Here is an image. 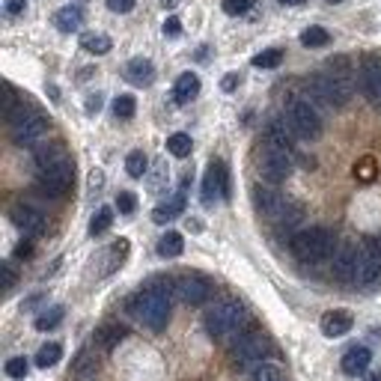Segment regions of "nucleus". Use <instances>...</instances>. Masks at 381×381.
Wrapping results in <instances>:
<instances>
[{
	"label": "nucleus",
	"instance_id": "obj_19",
	"mask_svg": "<svg viewBox=\"0 0 381 381\" xmlns=\"http://www.w3.org/2000/svg\"><path fill=\"white\" fill-rule=\"evenodd\" d=\"M265 134H268V143H274V146H280V149H286V152L295 155V132H292V125L280 123V119H272Z\"/></svg>",
	"mask_w": 381,
	"mask_h": 381
},
{
	"label": "nucleus",
	"instance_id": "obj_18",
	"mask_svg": "<svg viewBox=\"0 0 381 381\" xmlns=\"http://www.w3.org/2000/svg\"><path fill=\"white\" fill-rule=\"evenodd\" d=\"M369 364H373V352H369L366 346H355L343 355V373L346 375H364L369 369Z\"/></svg>",
	"mask_w": 381,
	"mask_h": 381
},
{
	"label": "nucleus",
	"instance_id": "obj_36",
	"mask_svg": "<svg viewBox=\"0 0 381 381\" xmlns=\"http://www.w3.org/2000/svg\"><path fill=\"white\" fill-rule=\"evenodd\" d=\"M134 110H137L134 96H116V98H114V114H116V119H132Z\"/></svg>",
	"mask_w": 381,
	"mask_h": 381
},
{
	"label": "nucleus",
	"instance_id": "obj_52",
	"mask_svg": "<svg viewBox=\"0 0 381 381\" xmlns=\"http://www.w3.org/2000/svg\"><path fill=\"white\" fill-rule=\"evenodd\" d=\"M366 381H381V369H378V373H373V375H369Z\"/></svg>",
	"mask_w": 381,
	"mask_h": 381
},
{
	"label": "nucleus",
	"instance_id": "obj_4",
	"mask_svg": "<svg viewBox=\"0 0 381 381\" xmlns=\"http://www.w3.org/2000/svg\"><path fill=\"white\" fill-rule=\"evenodd\" d=\"M289 125L301 140H319L322 137V116L310 98H292L289 102Z\"/></svg>",
	"mask_w": 381,
	"mask_h": 381
},
{
	"label": "nucleus",
	"instance_id": "obj_27",
	"mask_svg": "<svg viewBox=\"0 0 381 381\" xmlns=\"http://www.w3.org/2000/svg\"><path fill=\"white\" fill-rule=\"evenodd\" d=\"M60 357H63V346H60V343H45L36 352V366L39 369H48V366L60 364Z\"/></svg>",
	"mask_w": 381,
	"mask_h": 381
},
{
	"label": "nucleus",
	"instance_id": "obj_38",
	"mask_svg": "<svg viewBox=\"0 0 381 381\" xmlns=\"http://www.w3.org/2000/svg\"><path fill=\"white\" fill-rule=\"evenodd\" d=\"M254 6H256V0H224L227 15H247Z\"/></svg>",
	"mask_w": 381,
	"mask_h": 381
},
{
	"label": "nucleus",
	"instance_id": "obj_5",
	"mask_svg": "<svg viewBox=\"0 0 381 381\" xmlns=\"http://www.w3.org/2000/svg\"><path fill=\"white\" fill-rule=\"evenodd\" d=\"M9 125H12V140L18 146L36 143V140L48 132V119L42 114H36V110H30L27 105H21L9 116Z\"/></svg>",
	"mask_w": 381,
	"mask_h": 381
},
{
	"label": "nucleus",
	"instance_id": "obj_26",
	"mask_svg": "<svg viewBox=\"0 0 381 381\" xmlns=\"http://www.w3.org/2000/svg\"><path fill=\"white\" fill-rule=\"evenodd\" d=\"M81 48L87 54H107L114 48V42L105 33H81Z\"/></svg>",
	"mask_w": 381,
	"mask_h": 381
},
{
	"label": "nucleus",
	"instance_id": "obj_48",
	"mask_svg": "<svg viewBox=\"0 0 381 381\" xmlns=\"http://www.w3.org/2000/svg\"><path fill=\"white\" fill-rule=\"evenodd\" d=\"M24 6H27V0H6V12H9V15L24 12Z\"/></svg>",
	"mask_w": 381,
	"mask_h": 381
},
{
	"label": "nucleus",
	"instance_id": "obj_29",
	"mask_svg": "<svg viewBox=\"0 0 381 381\" xmlns=\"http://www.w3.org/2000/svg\"><path fill=\"white\" fill-rule=\"evenodd\" d=\"M110 224H114V209L110 206H102L98 212L93 215V220H89V236H102L110 229Z\"/></svg>",
	"mask_w": 381,
	"mask_h": 381
},
{
	"label": "nucleus",
	"instance_id": "obj_37",
	"mask_svg": "<svg viewBox=\"0 0 381 381\" xmlns=\"http://www.w3.org/2000/svg\"><path fill=\"white\" fill-rule=\"evenodd\" d=\"M3 369H6V375H9V378H27L30 364H27V357H9Z\"/></svg>",
	"mask_w": 381,
	"mask_h": 381
},
{
	"label": "nucleus",
	"instance_id": "obj_43",
	"mask_svg": "<svg viewBox=\"0 0 381 381\" xmlns=\"http://www.w3.org/2000/svg\"><path fill=\"white\" fill-rule=\"evenodd\" d=\"M0 272H3V289H6V292H12V289H15V283H18V274H15V268L9 265V263H3V265H0Z\"/></svg>",
	"mask_w": 381,
	"mask_h": 381
},
{
	"label": "nucleus",
	"instance_id": "obj_17",
	"mask_svg": "<svg viewBox=\"0 0 381 381\" xmlns=\"http://www.w3.org/2000/svg\"><path fill=\"white\" fill-rule=\"evenodd\" d=\"M125 78H128V81H132L134 87H149V84L155 81V66H152V60H146V57L128 60Z\"/></svg>",
	"mask_w": 381,
	"mask_h": 381
},
{
	"label": "nucleus",
	"instance_id": "obj_33",
	"mask_svg": "<svg viewBox=\"0 0 381 381\" xmlns=\"http://www.w3.org/2000/svg\"><path fill=\"white\" fill-rule=\"evenodd\" d=\"M254 381H286V375H283V369H280L277 364H256V369H254Z\"/></svg>",
	"mask_w": 381,
	"mask_h": 381
},
{
	"label": "nucleus",
	"instance_id": "obj_41",
	"mask_svg": "<svg viewBox=\"0 0 381 381\" xmlns=\"http://www.w3.org/2000/svg\"><path fill=\"white\" fill-rule=\"evenodd\" d=\"M355 176L360 179V182H373V179H375V161H373V158H364V161L355 167Z\"/></svg>",
	"mask_w": 381,
	"mask_h": 381
},
{
	"label": "nucleus",
	"instance_id": "obj_28",
	"mask_svg": "<svg viewBox=\"0 0 381 381\" xmlns=\"http://www.w3.org/2000/svg\"><path fill=\"white\" fill-rule=\"evenodd\" d=\"M190 149H194V143H190V137L185 132H176V134L167 137V152L173 158H188Z\"/></svg>",
	"mask_w": 381,
	"mask_h": 381
},
{
	"label": "nucleus",
	"instance_id": "obj_34",
	"mask_svg": "<svg viewBox=\"0 0 381 381\" xmlns=\"http://www.w3.org/2000/svg\"><path fill=\"white\" fill-rule=\"evenodd\" d=\"M167 179H170V170H167V164H164V161H155V167H152V176H149V190H152V194H161L164 185H167Z\"/></svg>",
	"mask_w": 381,
	"mask_h": 381
},
{
	"label": "nucleus",
	"instance_id": "obj_32",
	"mask_svg": "<svg viewBox=\"0 0 381 381\" xmlns=\"http://www.w3.org/2000/svg\"><path fill=\"white\" fill-rule=\"evenodd\" d=\"M149 161H146V155L140 152V149H134V152H128V158H125V170H128V176L132 179H143L146 176V167Z\"/></svg>",
	"mask_w": 381,
	"mask_h": 381
},
{
	"label": "nucleus",
	"instance_id": "obj_14",
	"mask_svg": "<svg viewBox=\"0 0 381 381\" xmlns=\"http://www.w3.org/2000/svg\"><path fill=\"white\" fill-rule=\"evenodd\" d=\"M254 206H256L259 215L280 220V215H283L286 206H289V197L277 194V190H272V188H254Z\"/></svg>",
	"mask_w": 381,
	"mask_h": 381
},
{
	"label": "nucleus",
	"instance_id": "obj_10",
	"mask_svg": "<svg viewBox=\"0 0 381 381\" xmlns=\"http://www.w3.org/2000/svg\"><path fill=\"white\" fill-rule=\"evenodd\" d=\"M378 277H381V245L378 242H366V245H360L355 283L357 286H373Z\"/></svg>",
	"mask_w": 381,
	"mask_h": 381
},
{
	"label": "nucleus",
	"instance_id": "obj_54",
	"mask_svg": "<svg viewBox=\"0 0 381 381\" xmlns=\"http://www.w3.org/2000/svg\"><path fill=\"white\" fill-rule=\"evenodd\" d=\"M378 245H381V238H378Z\"/></svg>",
	"mask_w": 381,
	"mask_h": 381
},
{
	"label": "nucleus",
	"instance_id": "obj_30",
	"mask_svg": "<svg viewBox=\"0 0 381 381\" xmlns=\"http://www.w3.org/2000/svg\"><path fill=\"white\" fill-rule=\"evenodd\" d=\"M330 42V33L325 27H307L304 33H301V45L304 48H325Z\"/></svg>",
	"mask_w": 381,
	"mask_h": 381
},
{
	"label": "nucleus",
	"instance_id": "obj_13",
	"mask_svg": "<svg viewBox=\"0 0 381 381\" xmlns=\"http://www.w3.org/2000/svg\"><path fill=\"white\" fill-rule=\"evenodd\" d=\"M357 259H360V247L355 245H339L337 254H334V277L339 283H355V274H357Z\"/></svg>",
	"mask_w": 381,
	"mask_h": 381
},
{
	"label": "nucleus",
	"instance_id": "obj_15",
	"mask_svg": "<svg viewBox=\"0 0 381 381\" xmlns=\"http://www.w3.org/2000/svg\"><path fill=\"white\" fill-rule=\"evenodd\" d=\"M9 218H12V224L21 229L24 236H42L45 233V215L36 212L33 206H15L12 212H9Z\"/></svg>",
	"mask_w": 381,
	"mask_h": 381
},
{
	"label": "nucleus",
	"instance_id": "obj_3",
	"mask_svg": "<svg viewBox=\"0 0 381 381\" xmlns=\"http://www.w3.org/2000/svg\"><path fill=\"white\" fill-rule=\"evenodd\" d=\"M247 325V310L233 298H224L206 313V330L212 339H229Z\"/></svg>",
	"mask_w": 381,
	"mask_h": 381
},
{
	"label": "nucleus",
	"instance_id": "obj_40",
	"mask_svg": "<svg viewBox=\"0 0 381 381\" xmlns=\"http://www.w3.org/2000/svg\"><path fill=\"white\" fill-rule=\"evenodd\" d=\"M96 369H98L96 357H89L87 352L78 355V360H75V373H81V375H96Z\"/></svg>",
	"mask_w": 381,
	"mask_h": 381
},
{
	"label": "nucleus",
	"instance_id": "obj_21",
	"mask_svg": "<svg viewBox=\"0 0 381 381\" xmlns=\"http://www.w3.org/2000/svg\"><path fill=\"white\" fill-rule=\"evenodd\" d=\"M54 24H57L60 33H75V30H81V24H84L81 6H63L54 15Z\"/></svg>",
	"mask_w": 381,
	"mask_h": 381
},
{
	"label": "nucleus",
	"instance_id": "obj_50",
	"mask_svg": "<svg viewBox=\"0 0 381 381\" xmlns=\"http://www.w3.org/2000/svg\"><path fill=\"white\" fill-rule=\"evenodd\" d=\"M179 3H182V0H161V6H164V9H176Z\"/></svg>",
	"mask_w": 381,
	"mask_h": 381
},
{
	"label": "nucleus",
	"instance_id": "obj_7",
	"mask_svg": "<svg viewBox=\"0 0 381 381\" xmlns=\"http://www.w3.org/2000/svg\"><path fill=\"white\" fill-rule=\"evenodd\" d=\"M268 352H272V339L263 330H247V334H238L229 355H233L238 366H247V364H263V357Z\"/></svg>",
	"mask_w": 381,
	"mask_h": 381
},
{
	"label": "nucleus",
	"instance_id": "obj_25",
	"mask_svg": "<svg viewBox=\"0 0 381 381\" xmlns=\"http://www.w3.org/2000/svg\"><path fill=\"white\" fill-rule=\"evenodd\" d=\"M158 256H164V259H173V256H179L185 250V238L179 236V233H173V229H170V233H164L161 238H158Z\"/></svg>",
	"mask_w": 381,
	"mask_h": 381
},
{
	"label": "nucleus",
	"instance_id": "obj_24",
	"mask_svg": "<svg viewBox=\"0 0 381 381\" xmlns=\"http://www.w3.org/2000/svg\"><path fill=\"white\" fill-rule=\"evenodd\" d=\"M123 337H125V328L123 325H116V322H110V325H102L96 330V343L105 348V352H110L116 343H123Z\"/></svg>",
	"mask_w": 381,
	"mask_h": 381
},
{
	"label": "nucleus",
	"instance_id": "obj_44",
	"mask_svg": "<svg viewBox=\"0 0 381 381\" xmlns=\"http://www.w3.org/2000/svg\"><path fill=\"white\" fill-rule=\"evenodd\" d=\"M161 30H164L167 39H179V36H182V21H179V18H167Z\"/></svg>",
	"mask_w": 381,
	"mask_h": 381
},
{
	"label": "nucleus",
	"instance_id": "obj_11",
	"mask_svg": "<svg viewBox=\"0 0 381 381\" xmlns=\"http://www.w3.org/2000/svg\"><path fill=\"white\" fill-rule=\"evenodd\" d=\"M227 197H229L227 167H224V161H212L206 170V179H203V203L212 206L215 200H227Z\"/></svg>",
	"mask_w": 381,
	"mask_h": 381
},
{
	"label": "nucleus",
	"instance_id": "obj_39",
	"mask_svg": "<svg viewBox=\"0 0 381 381\" xmlns=\"http://www.w3.org/2000/svg\"><path fill=\"white\" fill-rule=\"evenodd\" d=\"M116 209H119V215H134V209H137V197L132 194V190H119V197H116Z\"/></svg>",
	"mask_w": 381,
	"mask_h": 381
},
{
	"label": "nucleus",
	"instance_id": "obj_22",
	"mask_svg": "<svg viewBox=\"0 0 381 381\" xmlns=\"http://www.w3.org/2000/svg\"><path fill=\"white\" fill-rule=\"evenodd\" d=\"M63 161H69V152L60 143H48L42 149H36V167L39 170L57 167V164H63Z\"/></svg>",
	"mask_w": 381,
	"mask_h": 381
},
{
	"label": "nucleus",
	"instance_id": "obj_31",
	"mask_svg": "<svg viewBox=\"0 0 381 381\" xmlns=\"http://www.w3.org/2000/svg\"><path fill=\"white\" fill-rule=\"evenodd\" d=\"M63 313H66V310L60 307V304H57V307H48L45 313L36 316V322H33L36 330H51V328H57L60 322H63Z\"/></svg>",
	"mask_w": 381,
	"mask_h": 381
},
{
	"label": "nucleus",
	"instance_id": "obj_46",
	"mask_svg": "<svg viewBox=\"0 0 381 381\" xmlns=\"http://www.w3.org/2000/svg\"><path fill=\"white\" fill-rule=\"evenodd\" d=\"M102 110V93H93L87 98V114H98Z\"/></svg>",
	"mask_w": 381,
	"mask_h": 381
},
{
	"label": "nucleus",
	"instance_id": "obj_42",
	"mask_svg": "<svg viewBox=\"0 0 381 381\" xmlns=\"http://www.w3.org/2000/svg\"><path fill=\"white\" fill-rule=\"evenodd\" d=\"M110 12H119V15H125V12H132V9L137 6V0H105Z\"/></svg>",
	"mask_w": 381,
	"mask_h": 381
},
{
	"label": "nucleus",
	"instance_id": "obj_23",
	"mask_svg": "<svg viewBox=\"0 0 381 381\" xmlns=\"http://www.w3.org/2000/svg\"><path fill=\"white\" fill-rule=\"evenodd\" d=\"M182 212H185V188L179 190L173 200H167V203L158 206L152 212V220H155V224H167V220H173L176 215H182Z\"/></svg>",
	"mask_w": 381,
	"mask_h": 381
},
{
	"label": "nucleus",
	"instance_id": "obj_6",
	"mask_svg": "<svg viewBox=\"0 0 381 381\" xmlns=\"http://www.w3.org/2000/svg\"><path fill=\"white\" fill-rule=\"evenodd\" d=\"M289 173H292V152H286V149L274 143H265V149L259 152V176L268 185H280L289 179Z\"/></svg>",
	"mask_w": 381,
	"mask_h": 381
},
{
	"label": "nucleus",
	"instance_id": "obj_47",
	"mask_svg": "<svg viewBox=\"0 0 381 381\" xmlns=\"http://www.w3.org/2000/svg\"><path fill=\"white\" fill-rule=\"evenodd\" d=\"M33 254V242L30 238H24V242H18V247H15V256L18 259H24V256H30Z\"/></svg>",
	"mask_w": 381,
	"mask_h": 381
},
{
	"label": "nucleus",
	"instance_id": "obj_2",
	"mask_svg": "<svg viewBox=\"0 0 381 381\" xmlns=\"http://www.w3.org/2000/svg\"><path fill=\"white\" fill-rule=\"evenodd\" d=\"M292 254L298 263H307V265H316V263H325L328 256H334V233L325 227H310V229H301V233L292 236Z\"/></svg>",
	"mask_w": 381,
	"mask_h": 381
},
{
	"label": "nucleus",
	"instance_id": "obj_49",
	"mask_svg": "<svg viewBox=\"0 0 381 381\" xmlns=\"http://www.w3.org/2000/svg\"><path fill=\"white\" fill-rule=\"evenodd\" d=\"M105 185V176H102V170H93V173H89V190H98Z\"/></svg>",
	"mask_w": 381,
	"mask_h": 381
},
{
	"label": "nucleus",
	"instance_id": "obj_8",
	"mask_svg": "<svg viewBox=\"0 0 381 381\" xmlns=\"http://www.w3.org/2000/svg\"><path fill=\"white\" fill-rule=\"evenodd\" d=\"M75 182V164L72 158L57 167H48V170H39V179H36V188L42 190L45 197H63L69 188Z\"/></svg>",
	"mask_w": 381,
	"mask_h": 381
},
{
	"label": "nucleus",
	"instance_id": "obj_1",
	"mask_svg": "<svg viewBox=\"0 0 381 381\" xmlns=\"http://www.w3.org/2000/svg\"><path fill=\"white\" fill-rule=\"evenodd\" d=\"M173 289L170 283H152L143 292H137L128 301V310L152 330H164L167 319H170V301H173Z\"/></svg>",
	"mask_w": 381,
	"mask_h": 381
},
{
	"label": "nucleus",
	"instance_id": "obj_53",
	"mask_svg": "<svg viewBox=\"0 0 381 381\" xmlns=\"http://www.w3.org/2000/svg\"><path fill=\"white\" fill-rule=\"evenodd\" d=\"M328 3H337V0H328Z\"/></svg>",
	"mask_w": 381,
	"mask_h": 381
},
{
	"label": "nucleus",
	"instance_id": "obj_35",
	"mask_svg": "<svg viewBox=\"0 0 381 381\" xmlns=\"http://www.w3.org/2000/svg\"><path fill=\"white\" fill-rule=\"evenodd\" d=\"M280 63H283V51H280V48H268V51L254 57V66L256 69H277Z\"/></svg>",
	"mask_w": 381,
	"mask_h": 381
},
{
	"label": "nucleus",
	"instance_id": "obj_20",
	"mask_svg": "<svg viewBox=\"0 0 381 381\" xmlns=\"http://www.w3.org/2000/svg\"><path fill=\"white\" fill-rule=\"evenodd\" d=\"M197 93H200V78H197L194 72H185V75H179V78H176V87H173V98H176V105H188Z\"/></svg>",
	"mask_w": 381,
	"mask_h": 381
},
{
	"label": "nucleus",
	"instance_id": "obj_51",
	"mask_svg": "<svg viewBox=\"0 0 381 381\" xmlns=\"http://www.w3.org/2000/svg\"><path fill=\"white\" fill-rule=\"evenodd\" d=\"M280 3H283V6H304L307 0H280Z\"/></svg>",
	"mask_w": 381,
	"mask_h": 381
},
{
	"label": "nucleus",
	"instance_id": "obj_45",
	"mask_svg": "<svg viewBox=\"0 0 381 381\" xmlns=\"http://www.w3.org/2000/svg\"><path fill=\"white\" fill-rule=\"evenodd\" d=\"M238 81H242V78H238L236 72H229V75H224V81H220V89H224V93H236Z\"/></svg>",
	"mask_w": 381,
	"mask_h": 381
},
{
	"label": "nucleus",
	"instance_id": "obj_16",
	"mask_svg": "<svg viewBox=\"0 0 381 381\" xmlns=\"http://www.w3.org/2000/svg\"><path fill=\"white\" fill-rule=\"evenodd\" d=\"M355 325V316L348 313V310H328V313L322 316V322H319V328H322V334L337 339V337H346L348 330H352Z\"/></svg>",
	"mask_w": 381,
	"mask_h": 381
},
{
	"label": "nucleus",
	"instance_id": "obj_9",
	"mask_svg": "<svg viewBox=\"0 0 381 381\" xmlns=\"http://www.w3.org/2000/svg\"><path fill=\"white\" fill-rule=\"evenodd\" d=\"M176 295L188 307H200L212 298V280L203 274H185L176 280Z\"/></svg>",
	"mask_w": 381,
	"mask_h": 381
},
{
	"label": "nucleus",
	"instance_id": "obj_12",
	"mask_svg": "<svg viewBox=\"0 0 381 381\" xmlns=\"http://www.w3.org/2000/svg\"><path fill=\"white\" fill-rule=\"evenodd\" d=\"M360 89L369 102H381V54H366L360 60Z\"/></svg>",
	"mask_w": 381,
	"mask_h": 381
}]
</instances>
